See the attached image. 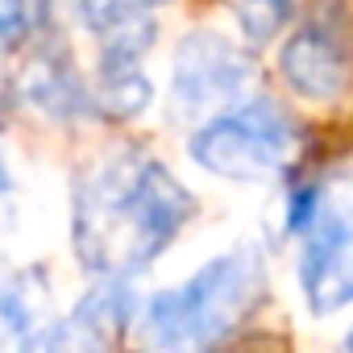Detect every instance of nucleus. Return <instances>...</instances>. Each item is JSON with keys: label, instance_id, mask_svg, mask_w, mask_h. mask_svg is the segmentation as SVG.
<instances>
[{"label": "nucleus", "instance_id": "nucleus-6", "mask_svg": "<svg viewBox=\"0 0 353 353\" xmlns=\"http://www.w3.org/2000/svg\"><path fill=\"white\" fill-rule=\"evenodd\" d=\"M279 75L287 79V88L295 96L328 104L349 83V50H345V42L324 21H307V26H299L283 42V50H279Z\"/></svg>", "mask_w": 353, "mask_h": 353}, {"label": "nucleus", "instance_id": "nucleus-2", "mask_svg": "<svg viewBox=\"0 0 353 353\" xmlns=\"http://www.w3.org/2000/svg\"><path fill=\"white\" fill-rule=\"evenodd\" d=\"M266 295V266L254 245L204 262L183 287L158 291L141 307V341L158 349H208L254 316Z\"/></svg>", "mask_w": 353, "mask_h": 353}, {"label": "nucleus", "instance_id": "nucleus-12", "mask_svg": "<svg viewBox=\"0 0 353 353\" xmlns=\"http://www.w3.org/2000/svg\"><path fill=\"white\" fill-rule=\"evenodd\" d=\"M299 9V0H233V17L245 34V42L262 46L270 42Z\"/></svg>", "mask_w": 353, "mask_h": 353}, {"label": "nucleus", "instance_id": "nucleus-5", "mask_svg": "<svg viewBox=\"0 0 353 353\" xmlns=\"http://www.w3.org/2000/svg\"><path fill=\"white\" fill-rule=\"evenodd\" d=\"M250 83H254V59L225 34L196 30L174 50L170 88H174V104L188 112L233 104L250 92Z\"/></svg>", "mask_w": 353, "mask_h": 353}, {"label": "nucleus", "instance_id": "nucleus-11", "mask_svg": "<svg viewBox=\"0 0 353 353\" xmlns=\"http://www.w3.org/2000/svg\"><path fill=\"white\" fill-rule=\"evenodd\" d=\"M150 104V79L141 63L100 59V79L92 88V108L108 121H129Z\"/></svg>", "mask_w": 353, "mask_h": 353}, {"label": "nucleus", "instance_id": "nucleus-9", "mask_svg": "<svg viewBox=\"0 0 353 353\" xmlns=\"http://www.w3.org/2000/svg\"><path fill=\"white\" fill-rule=\"evenodd\" d=\"M50 324V283L42 270H21L0 283V349L30 345L38 328Z\"/></svg>", "mask_w": 353, "mask_h": 353}, {"label": "nucleus", "instance_id": "nucleus-4", "mask_svg": "<svg viewBox=\"0 0 353 353\" xmlns=\"http://www.w3.org/2000/svg\"><path fill=\"white\" fill-rule=\"evenodd\" d=\"M303 233L299 287L307 307L328 316L353 303V183L320 192L316 216Z\"/></svg>", "mask_w": 353, "mask_h": 353}, {"label": "nucleus", "instance_id": "nucleus-1", "mask_svg": "<svg viewBox=\"0 0 353 353\" xmlns=\"http://www.w3.org/2000/svg\"><path fill=\"white\" fill-rule=\"evenodd\" d=\"M196 212L192 192L150 154H112L75 188V254L92 274L145 270Z\"/></svg>", "mask_w": 353, "mask_h": 353}, {"label": "nucleus", "instance_id": "nucleus-10", "mask_svg": "<svg viewBox=\"0 0 353 353\" xmlns=\"http://www.w3.org/2000/svg\"><path fill=\"white\" fill-rule=\"evenodd\" d=\"M21 92H26V100H30L38 112H46V117H75V112L92 108V92H83L79 75H75L71 63L59 59V54L34 59V63L26 67V75H21Z\"/></svg>", "mask_w": 353, "mask_h": 353}, {"label": "nucleus", "instance_id": "nucleus-14", "mask_svg": "<svg viewBox=\"0 0 353 353\" xmlns=\"http://www.w3.org/2000/svg\"><path fill=\"white\" fill-rule=\"evenodd\" d=\"M9 204H13V174H9L5 162H0V216L9 212Z\"/></svg>", "mask_w": 353, "mask_h": 353}, {"label": "nucleus", "instance_id": "nucleus-7", "mask_svg": "<svg viewBox=\"0 0 353 353\" xmlns=\"http://www.w3.org/2000/svg\"><path fill=\"white\" fill-rule=\"evenodd\" d=\"M133 320V295L125 287V279L117 274H100V283L75 303V312L67 320H59L54 328L38 332L30 345H67V349H108L125 336Z\"/></svg>", "mask_w": 353, "mask_h": 353}, {"label": "nucleus", "instance_id": "nucleus-8", "mask_svg": "<svg viewBox=\"0 0 353 353\" xmlns=\"http://www.w3.org/2000/svg\"><path fill=\"white\" fill-rule=\"evenodd\" d=\"M162 5H170V0H75V13L83 30L100 42L104 59L141 63V54L158 38L154 9Z\"/></svg>", "mask_w": 353, "mask_h": 353}, {"label": "nucleus", "instance_id": "nucleus-3", "mask_svg": "<svg viewBox=\"0 0 353 353\" xmlns=\"http://www.w3.org/2000/svg\"><path fill=\"white\" fill-rule=\"evenodd\" d=\"M192 162L216 179L270 183L287 170L295 154V129L274 104H245L221 112L192 133Z\"/></svg>", "mask_w": 353, "mask_h": 353}, {"label": "nucleus", "instance_id": "nucleus-13", "mask_svg": "<svg viewBox=\"0 0 353 353\" xmlns=\"http://www.w3.org/2000/svg\"><path fill=\"white\" fill-rule=\"evenodd\" d=\"M30 26V0H0V46H13Z\"/></svg>", "mask_w": 353, "mask_h": 353}, {"label": "nucleus", "instance_id": "nucleus-15", "mask_svg": "<svg viewBox=\"0 0 353 353\" xmlns=\"http://www.w3.org/2000/svg\"><path fill=\"white\" fill-rule=\"evenodd\" d=\"M345 349H353V328H349V332H345Z\"/></svg>", "mask_w": 353, "mask_h": 353}]
</instances>
